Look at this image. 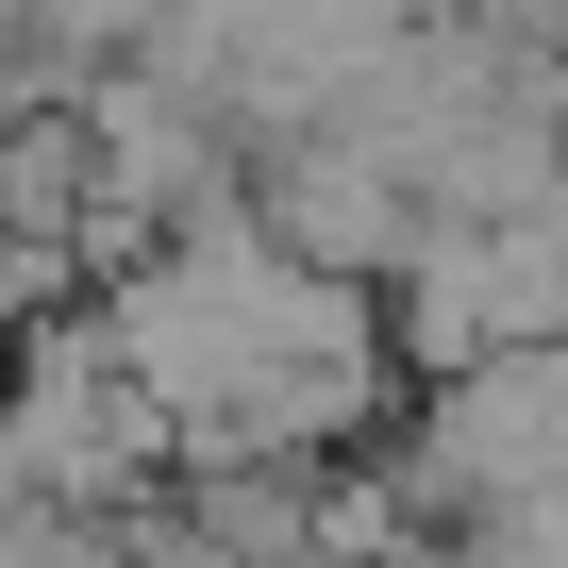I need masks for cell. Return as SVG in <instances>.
Listing matches in <instances>:
<instances>
[{
	"instance_id": "6da1fadb",
	"label": "cell",
	"mask_w": 568,
	"mask_h": 568,
	"mask_svg": "<svg viewBox=\"0 0 568 568\" xmlns=\"http://www.w3.org/2000/svg\"><path fill=\"white\" fill-rule=\"evenodd\" d=\"M234 217H251V251L318 267V284H385L402 234H418V201H402V184L368 168V134H335V118L251 134V151H234Z\"/></svg>"
}]
</instances>
